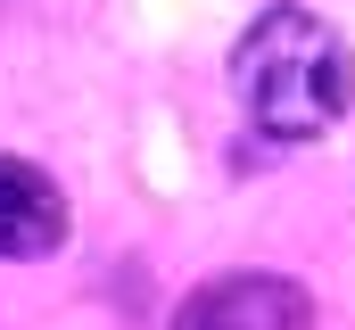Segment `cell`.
I'll list each match as a JSON object with an SVG mask.
<instances>
[{"mask_svg": "<svg viewBox=\"0 0 355 330\" xmlns=\"http://www.w3.org/2000/svg\"><path fill=\"white\" fill-rule=\"evenodd\" d=\"M232 91L265 141H322L355 99V58L314 8H265L240 50H232Z\"/></svg>", "mask_w": 355, "mask_h": 330, "instance_id": "6da1fadb", "label": "cell"}, {"mask_svg": "<svg viewBox=\"0 0 355 330\" xmlns=\"http://www.w3.org/2000/svg\"><path fill=\"white\" fill-rule=\"evenodd\" d=\"M174 330H314V297L281 272H232L207 281L174 314Z\"/></svg>", "mask_w": 355, "mask_h": 330, "instance_id": "7a4b0ae2", "label": "cell"}, {"mask_svg": "<svg viewBox=\"0 0 355 330\" xmlns=\"http://www.w3.org/2000/svg\"><path fill=\"white\" fill-rule=\"evenodd\" d=\"M67 240V190L25 157H0V256H50Z\"/></svg>", "mask_w": 355, "mask_h": 330, "instance_id": "3957f363", "label": "cell"}]
</instances>
